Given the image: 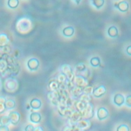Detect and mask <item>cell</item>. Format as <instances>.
Instances as JSON below:
<instances>
[{
    "label": "cell",
    "mask_w": 131,
    "mask_h": 131,
    "mask_svg": "<svg viewBox=\"0 0 131 131\" xmlns=\"http://www.w3.org/2000/svg\"><path fill=\"white\" fill-rule=\"evenodd\" d=\"M108 35L111 37H116L118 34V31L117 28L115 26L110 27L107 31Z\"/></svg>",
    "instance_id": "obj_22"
},
{
    "label": "cell",
    "mask_w": 131,
    "mask_h": 131,
    "mask_svg": "<svg viewBox=\"0 0 131 131\" xmlns=\"http://www.w3.org/2000/svg\"><path fill=\"white\" fill-rule=\"evenodd\" d=\"M83 118L82 114L78 111H74L70 116L68 118L69 125H75Z\"/></svg>",
    "instance_id": "obj_5"
},
{
    "label": "cell",
    "mask_w": 131,
    "mask_h": 131,
    "mask_svg": "<svg viewBox=\"0 0 131 131\" xmlns=\"http://www.w3.org/2000/svg\"><path fill=\"white\" fill-rule=\"evenodd\" d=\"M75 2H76L77 4H79V2H80V1L81 0H75Z\"/></svg>",
    "instance_id": "obj_41"
},
{
    "label": "cell",
    "mask_w": 131,
    "mask_h": 131,
    "mask_svg": "<svg viewBox=\"0 0 131 131\" xmlns=\"http://www.w3.org/2000/svg\"><path fill=\"white\" fill-rule=\"evenodd\" d=\"M4 90L9 93H15L19 89V84L18 80L12 76L7 77L3 82Z\"/></svg>",
    "instance_id": "obj_2"
},
{
    "label": "cell",
    "mask_w": 131,
    "mask_h": 131,
    "mask_svg": "<svg viewBox=\"0 0 131 131\" xmlns=\"http://www.w3.org/2000/svg\"><path fill=\"white\" fill-rule=\"evenodd\" d=\"M39 60L36 58H30L27 62V66L29 70L32 71H36L39 67Z\"/></svg>",
    "instance_id": "obj_11"
},
{
    "label": "cell",
    "mask_w": 131,
    "mask_h": 131,
    "mask_svg": "<svg viewBox=\"0 0 131 131\" xmlns=\"http://www.w3.org/2000/svg\"><path fill=\"white\" fill-rule=\"evenodd\" d=\"M67 79L68 78L67 76L64 74H63L62 73H61L60 74H59L57 78V80L60 84L64 83L67 80Z\"/></svg>",
    "instance_id": "obj_30"
},
{
    "label": "cell",
    "mask_w": 131,
    "mask_h": 131,
    "mask_svg": "<svg viewBox=\"0 0 131 131\" xmlns=\"http://www.w3.org/2000/svg\"><path fill=\"white\" fill-rule=\"evenodd\" d=\"M79 100H80L85 103H89L91 102L92 100V97L91 95L86 94L84 93H83L81 96L79 98Z\"/></svg>",
    "instance_id": "obj_27"
},
{
    "label": "cell",
    "mask_w": 131,
    "mask_h": 131,
    "mask_svg": "<svg viewBox=\"0 0 131 131\" xmlns=\"http://www.w3.org/2000/svg\"><path fill=\"white\" fill-rule=\"evenodd\" d=\"M60 83L57 81V80H52L50 81L48 84L49 89L50 91H57L59 89Z\"/></svg>",
    "instance_id": "obj_18"
},
{
    "label": "cell",
    "mask_w": 131,
    "mask_h": 131,
    "mask_svg": "<svg viewBox=\"0 0 131 131\" xmlns=\"http://www.w3.org/2000/svg\"><path fill=\"white\" fill-rule=\"evenodd\" d=\"M125 98L124 96L120 93L115 94L113 98L114 103L118 106H121L124 104L125 103Z\"/></svg>",
    "instance_id": "obj_14"
},
{
    "label": "cell",
    "mask_w": 131,
    "mask_h": 131,
    "mask_svg": "<svg viewBox=\"0 0 131 131\" xmlns=\"http://www.w3.org/2000/svg\"><path fill=\"white\" fill-rule=\"evenodd\" d=\"M6 101H7V99H6V98L5 97H4L3 96H1L0 97V102L5 103Z\"/></svg>",
    "instance_id": "obj_39"
},
{
    "label": "cell",
    "mask_w": 131,
    "mask_h": 131,
    "mask_svg": "<svg viewBox=\"0 0 131 131\" xmlns=\"http://www.w3.org/2000/svg\"><path fill=\"white\" fill-rule=\"evenodd\" d=\"M57 107L59 114L62 117H67L69 118L74 111L71 107H68L60 104L57 105Z\"/></svg>",
    "instance_id": "obj_8"
},
{
    "label": "cell",
    "mask_w": 131,
    "mask_h": 131,
    "mask_svg": "<svg viewBox=\"0 0 131 131\" xmlns=\"http://www.w3.org/2000/svg\"><path fill=\"white\" fill-rule=\"evenodd\" d=\"M10 122V118L9 116H3L1 117V120H0V124L1 125H8Z\"/></svg>",
    "instance_id": "obj_29"
},
{
    "label": "cell",
    "mask_w": 131,
    "mask_h": 131,
    "mask_svg": "<svg viewBox=\"0 0 131 131\" xmlns=\"http://www.w3.org/2000/svg\"><path fill=\"white\" fill-rule=\"evenodd\" d=\"M126 53L128 55L131 56V45L127 47V48L126 49Z\"/></svg>",
    "instance_id": "obj_38"
},
{
    "label": "cell",
    "mask_w": 131,
    "mask_h": 131,
    "mask_svg": "<svg viewBox=\"0 0 131 131\" xmlns=\"http://www.w3.org/2000/svg\"><path fill=\"white\" fill-rule=\"evenodd\" d=\"M76 125L83 131H85L90 129L91 126V123L89 119H82L76 123Z\"/></svg>",
    "instance_id": "obj_10"
},
{
    "label": "cell",
    "mask_w": 131,
    "mask_h": 131,
    "mask_svg": "<svg viewBox=\"0 0 131 131\" xmlns=\"http://www.w3.org/2000/svg\"><path fill=\"white\" fill-rule=\"evenodd\" d=\"M106 88L104 85H100L94 89L93 95L96 98H100L106 94Z\"/></svg>",
    "instance_id": "obj_9"
},
{
    "label": "cell",
    "mask_w": 131,
    "mask_h": 131,
    "mask_svg": "<svg viewBox=\"0 0 131 131\" xmlns=\"http://www.w3.org/2000/svg\"><path fill=\"white\" fill-rule=\"evenodd\" d=\"M116 131H129V128L127 125L122 124L117 127Z\"/></svg>",
    "instance_id": "obj_33"
},
{
    "label": "cell",
    "mask_w": 131,
    "mask_h": 131,
    "mask_svg": "<svg viewBox=\"0 0 131 131\" xmlns=\"http://www.w3.org/2000/svg\"><path fill=\"white\" fill-rule=\"evenodd\" d=\"M70 93L73 98L79 99L81 95L83 93V88L75 85V86L70 91Z\"/></svg>",
    "instance_id": "obj_15"
},
{
    "label": "cell",
    "mask_w": 131,
    "mask_h": 131,
    "mask_svg": "<svg viewBox=\"0 0 131 131\" xmlns=\"http://www.w3.org/2000/svg\"><path fill=\"white\" fill-rule=\"evenodd\" d=\"M115 6L121 12H126L128 9V4L125 1L120 2Z\"/></svg>",
    "instance_id": "obj_19"
},
{
    "label": "cell",
    "mask_w": 131,
    "mask_h": 131,
    "mask_svg": "<svg viewBox=\"0 0 131 131\" xmlns=\"http://www.w3.org/2000/svg\"><path fill=\"white\" fill-rule=\"evenodd\" d=\"M41 119V116L38 112H33L30 115V120L34 123H39Z\"/></svg>",
    "instance_id": "obj_16"
},
{
    "label": "cell",
    "mask_w": 131,
    "mask_h": 131,
    "mask_svg": "<svg viewBox=\"0 0 131 131\" xmlns=\"http://www.w3.org/2000/svg\"><path fill=\"white\" fill-rule=\"evenodd\" d=\"M7 110L13 109L16 106V102L13 99H8L5 103Z\"/></svg>",
    "instance_id": "obj_26"
},
{
    "label": "cell",
    "mask_w": 131,
    "mask_h": 131,
    "mask_svg": "<svg viewBox=\"0 0 131 131\" xmlns=\"http://www.w3.org/2000/svg\"><path fill=\"white\" fill-rule=\"evenodd\" d=\"M47 97L50 101L55 105H58L60 102V95L58 91H50L48 94Z\"/></svg>",
    "instance_id": "obj_7"
},
{
    "label": "cell",
    "mask_w": 131,
    "mask_h": 131,
    "mask_svg": "<svg viewBox=\"0 0 131 131\" xmlns=\"http://www.w3.org/2000/svg\"><path fill=\"white\" fill-rule=\"evenodd\" d=\"M6 110H7V108L6 107L5 103L0 102V113L2 114L4 113Z\"/></svg>",
    "instance_id": "obj_36"
},
{
    "label": "cell",
    "mask_w": 131,
    "mask_h": 131,
    "mask_svg": "<svg viewBox=\"0 0 131 131\" xmlns=\"http://www.w3.org/2000/svg\"><path fill=\"white\" fill-rule=\"evenodd\" d=\"M94 88L90 85H88L83 88V92L84 94L89 95H93Z\"/></svg>",
    "instance_id": "obj_28"
},
{
    "label": "cell",
    "mask_w": 131,
    "mask_h": 131,
    "mask_svg": "<svg viewBox=\"0 0 131 131\" xmlns=\"http://www.w3.org/2000/svg\"><path fill=\"white\" fill-rule=\"evenodd\" d=\"M74 32V29L72 26H68L64 28L62 30L63 34L66 37L72 36Z\"/></svg>",
    "instance_id": "obj_20"
},
{
    "label": "cell",
    "mask_w": 131,
    "mask_h": 131,
    "mask_svg": "<svg viewBox=\"0 0 131 131\" xmlns=\"http://www.w3.org/2000/svg\"><path fill=\"white\" fill-rule=\"evenodd\" d=\"M0 131H9V128L8 125H1Z\"/></svg>",
    "instance_id": "obj_37"
},
{
    "label": "cell",
    "mask_w": 131,
    "mask_h": 131,
    "mask_svg": "<svg viewBox=\"0 0 131 131\" xmlns=\"http://www.w3.org/2000/svg\"><path fill=\"white\" fill-rule=\"evenodd\" d=\"M30 107L34 110H38L41 107V101L37 98L32 99L30 102Z\"/></svg>",
    "instance_id": "obj_17"
},
{
    "label": "cell",
    "mask_w": 131,
    "mask_h": 131,
    "mask_svg": "<svg viewBox=\"0 0 131 131\" xmlns=\"http://www.w3.org/2000/svg\"><path fill=\"white\" fill-rule=\"evenodd\" d=\"M35 128L31 124L27 125L25 128V131H34Z\"/></svg>",
    "instance_id": "obj_35"
},
{
    "label": "cell",
    "mask_w": 131,
    "mask_h": 131,
    "mask_svg": "<svg viewBox=\"0 0 131 131\" xmlns=\"http://www.w3.org/2000/svg\"><path fill=\"white\" fill-rule=\"evenodd\" d=\"M19 4L18 0H8V6L12 9L16 8Z\"/></svg>",
    "instance_id": "obj_31"
},
{
    "label": "cell",
    "mask_w": 131,
    "mask_h": 131,
    "mask_svg": "<svg viewBox=\"0 0 131 131\" xmlns=\"http://www.w3.org/2000/svg\"><path fill=\"white\" fill-rule=\"evenodd\" d=\"M74 82L75 85L83 88L89 84V82L87 78L82 75H77L75 76Z\"/></svg>",
    "instance_id": "obj_6"
},
{
    "label": "cell",
    "mask_w": 131,
    "mask_h": 131,
    "mask_svg": "<svg viewBox=\"0 0 131 131\" xmlns=\"http://www.w3.org/2000/svg\"><path fill=\"white\" fill-rule=\"evenodd\" d=\"M62 131H83L79 127H78L76 124L75 125H69L65 126Z\"/></svg>",
    "instance_id": "obj_23"
},
{
    "label": "cell",
    "mask_w": 131,
    "mask_h": 131,
    "mask_svg": "<svg viewBox=\"0 0 131 131\" xmlns=\"http://www.w3.org/2000/svg\"><path fill=\"white\" fill-rule=\"evenodd\" d=\"M93 5L97 9H100L104 4V0H92Z\"/></svg>",
    "instance_id": "obj_32"
},
{
    "label": "cell",
    "mask_w": 131,
    "mask_h": 131,
    "mask_svg": "<svg viewBox=\"0 0 131 131\" xmlns=\"http://www.w3.org/2000/svg\"><path fill=\"white\" fill-rule=\"evenodd\" d=\"M8 116L10 118L11 123L14 125H17L20 119V115L16 111L11 112Z\"/></svg>",
    "instance_id": "obj_12"
},
{
    "label": "cell",
    "mask_w": 131,
    "mask_h": 131,
    "mask_svg": "<svg viewBox=\"0 0 131 131\" xmlns=\"http://www.w3.org/2000/svg\"><path fill=\"white\" fill-rule=\"evenodd\" d=\"M75 69L78 72H84L87 70L85 64L83 62H79L75 66Z\"/></svg>",
    "instance_id": "obj_25"
},
{
    "label": "cell",
    "mask_w": 131,
    "mask_h": 131,
    "mask_svg": "<svg viewBox=\"0 0 131 131\" xmlns=\"http://www.w3.org/2000/svg\"><path fill=\"white\" fill-rule=\"evenodd\" d=\"M91 65L93 67H98L101 64L100 59L98 57H92L90 61Z\"/></svg>",
    "instance_id": "obj_24"
},
{
    "label": "cell",
    "mask_w": 131,
    "mask_h": 131,
    "mask_svg": "<svg viewBox=\"0 0 131 131\" xmlns=\"http://www.w3.org/2000/svg\"><path fill=\"white\" fill-rule=\"evenodd\" d=\"M125 104L127 106L131 107V95H128L126 97L125 100Z\"/></svg>",
    "instance_id": "obj_34"
},
{
    "label": "cell",
    "mask_w": 131,
    "mask_h": 131,
    "mask_svg": "<svg viewBox=\"0 0 131 131\" xmlns=\"http://www.w3.org/2000/svg\"><path fill=\"white\" fill-rule=\"evenodd\" d=\"M60 70L61 73L67 76L68 80L72 81H74L75 76L71 66L68 64H63L61 66Z\"/></svg>",
    "instance_id": "obj_4"
},
{
    "label": "cell",
    "mask_w": 131,
    "mask_h": 131,
    "mask_svg": "<svg viewBox=\"0 0 131 131\" xmlns=\"http://www.w3.org/2000/svg\"><path fill=\"white\" fill-rule=\"evenodd\" d=\"M81 113L83 116V118L84 119L89 120L92 119L94 116V108L93 104L91 102L88 103Z\"/></svg>",
    "instance_id": "obj_3"
},
{
    "label": "cell",
    "mask_w": 131,
    "mask_h": 131,
    "mask_svg": "<svg viewBox=\"0 0 131 131\" xmlns=\"http://www.w3.org/2000/svg\"><path fill=\"white\" fill-rule=\"evenodd\" d=\"M97 118L99 120H103L108 117L109 113L105 107H101L97 110Z\"/></svg>",
    "instance_id": "obj_13"
},
{
    "label": "cell",
    "mask_w": 131,
    "mask_h": 131,
    "mask_svg": "<svg viewBox=\"0 0 131 131\" xmlns=\"http://www.w3.org/2000/svg\"><path fill=\"white\" fill-rule=\"evenodd\" d=\"M34 131H44V129L41 126H37L35 128Z\"/></svg>",
    "instance_id": "obj_40"
},
{
    "label": "cell",
    "mask_w": 131,
    "mask_h": 131,
    "mask_svg": "<svg viewBox=\"0 0 131 131\" xmlns=\"http://www.w3.org/2000/svg\"><path fill=\"white\" fill-rule=\"evenodd\" d=\"M88 103H85L80 100H78L76 103H75V107L76 108V110L80 112V113L83 111V110L85 107L86 104Z\"/></svg>",
    "instance_id": "obj_21"
},
{
    "label": "cell",
    "mask_w": 131,
    "mask_h": 131,
    "mask_svg": "<svg viewBox=\"0 0 131 131\" xmlns=\"http://www.w3.org/2000/svg\"><path fill=\"white\" fill-rule=\"evenodd\" d=\"M0 70L3 76L14 77L18 74L19 66L15 59L7 54H4L1 58Z\"/></svg>",
    "instance_id": "obj_1"
}]
</instances>
